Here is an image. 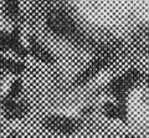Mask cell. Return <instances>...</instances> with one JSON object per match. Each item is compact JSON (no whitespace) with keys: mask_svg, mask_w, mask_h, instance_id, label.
I'll return each instance as SVG.
<instances>
[{"mask_svg":"<svg viewBox=\"0 0 149 138\" xmlns=\"http://www.w3.org/2000/svg\"><path fill=\"white\" fill-rule=\"evenodd\" d=\"M139 72L137 70H130L125 72L124 75L119 76L118 79L112 81L111 84V91L114 95V97L119 100V102H122L124 96L128 93V91L132 89V86L139 80Z\"/></svg>","mask_w":149,"mask_h":138,"instance_id":"6da1fadb","label":"cell"},{"mask_svg":"<svg viewBox=\"0 0 149 138\" xmlns=\"http://www.w3.org/2000/svg\"><path fill=\"white\" fill-rule=\"evenodd\" d=\"M47 25L51 30L61 36H71L76 33V27L63 13L52 11L47 17Z\"/></svg>","mask_w":149,"mask_h":138,"instance_id":"7a4b0ae2","label":"cell"},{"mask_svg":"<svg viewBox=\"0 0 149 138\" xmlns=\"http://www.w3.org/2000/svg\"><path fill=\"white\" fill-rule=\"evenodd\" d=\"M44 125L51 131H55L61 135H72L80 127L77 119L63 117V116H50L44 119Z\"/></svg>","mask_w":149,"mask_h":138,"instance_id":"3957f363","label":"cell"},{"mask_svg":"<svg viewBox=\"0 0 149 138\" xmlns=\"http://www.w3.org/2000/svg\"><path fill=\"white\" fill-rule=\"evenodd\" d=\"M3 109L5 111L6 117L9 118H20L26 113V107L24 103L17 102L16 100L4 98L3 100Z\"/></svg>","mask_w":149,"mask_h":138,"instance_id":"277c9868","label":"cell"},{"mask_svg":"<svg viewBox=\"0 0 149 138\" xmlns=\"http://www.w3.org/2000/svg\"><path fill=\"white\" fill-rule=\"evenodd\" d=\"M103 113L109 118L122 119V121H124V119H127L128 111L123 102H117V103L108 102L103 106Z\"/></svg>","mask_w":149,"mask_h":138,"instance_id":"5b68a950","label":"cell"},{"mask_svg":"<svg viewBox=\"0 0 149 138\" xmlns=\"http://www.w3.org/2000/svg\"><path fill=\"white\" fill-rule=\"evenodd\" d=\"M27 51H29L34 57H36L37 60H40V61H42V62L51 63L54 61V57L51 56L49 50H46L44 46L36 40H30Z\"/></svg>","mask_w":149,"mask_h":138,"instance_id":"8992f818","label":"cell"},{"mask_svg":"<svg viewBox=\"0 0 149 138\" xmlns=\"http://www.w3.org/2000/svg\"><path fill=\"white\" fill-rule=\"evenodd\" d=\"M9 50L14 51L19 57H25L29 54L27 49L21 43L19 30H13L11 33H9Z\"/></svg>","mask_w":149,"mask_h":138,"instance_id":"52a82bcc","label":"cell"},{"mask_svg":"<svg viewBox=\"0 0 149 138\" xmlns=\"http://www.w3.org/2000/svg\"><path fill=\"white\" fill-rule=\"evenodd\" d=\"M0 68H4V70L11 72L14 75H20L25 70V65L21 61H16V60L9 59V57L0 56Z\"/></svg>","mask_w":149,"mask_h":138,"instance_id":"ba28073f","label":"cell"},{"mask_svg":"<svg viewBox=\"0 0 149 138\" xmlns=\"http://www.w3.org/2000/svg\"><path fill=\"white\" fill-rule=\"evenodd\" d=\"M4 9L6 11V15L13 20H16L20 16V6L19 0H3Z\"/></svg>","mask_w":149,"mask_h":138,"instance_id":"9c48e42d","label":"cell"},{"mask_svg":"<svg viewBox=\"0 0 149 138\" xmlns=\"http://www.w3.org/2000/svg\"><path fill=\"white\" fill-rule=\"evenodd\" d=\"M22 90V84H21V81L20 80H15V81H13V84L10 86V89H9V93L6 97L8 98H10V100H16L19 97V95H20V92Z\"/></svg>","mask_w":149,"mask_h":138,"instance_id":"30bf717a","label":"cell"},{"mask_svg":"<svg viewBox=\"0 0 149 138\" xmlns=\"http://www.w3.org/2000/svg\"><path fill=\"white\" fill-rule=\"evenodd\" d=\"M0 51H9V33L0 31Z\"/></svg>","mask_w":149,"mask_h":138,"instance_id":"8fae6325","label":"cell"},{"mask_svg":"<svg viewBox=\"0 0 149 138\" xmlns=\"http://www.w3.org/2000/svg\"><path fill=\"white\" fill-rule=\"evenodd\" d=\"M6 138H16V136H14V135H11V136H9V137H6Z\"/></svg>","mask_w":149,"mask_h":138,"instance_id":"7c38bea8","label":"cell"}]
</instances>
